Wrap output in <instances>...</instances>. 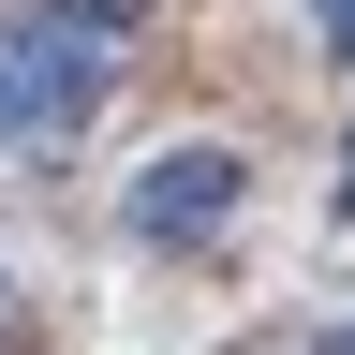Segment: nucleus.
Listing matches in <instances>:
<instances>
[{"instance_id":"1","label":"nucleus","mask_w":355,"mask_h":355,"mask_svg":"<svg viewBox=\"0 0 355 355\" xmlns=\"http://www.w3.org/2000/svg\"><path fill=\"white\" fill-rule=\"evenodd\" d=\"M104 44L119 30H89V15H15L0 30V133H74L89 104H104Z\"/></svg>"},{"instance_id":"2","label":"nucleus","mask_w":355,"mask_h":355,"mask_svg":"<svg viewBox=\"0 0 355 355\" xmlns=\"http://www.w3.org/2000/svg\"><path fill=\"white\" fill-rule=\"evenodd\" d=\"M222 207H237V148H163L133 178V237H207Z\"/></svg>"},{"instance_id":"3","label":"nucleus","mask_w":355,"mask_h":355,"mask_svg":"<svg viewBox=\"0 0 355 355\" xmlns=\"http://www.w3.org/2000/svg\"><path fill=\"white\" fill-rule=\"evenodd\" d=\"M326 44H355V0H326Z\"/></svg>"},{"instance_id":"4","label":"nucleus","mask_w":355,"mask_h":355,"mask_svg":"<svg viewBox=\"0 0 355 355\" xmlns=\"http://www.w3.org/2000/svg\"><path fill=\"white\" fill-rule=\"evenodd\" d=\"M326 355H355V326H340V340H326Z\"/></svg>"},{"instance_id":"5","label":"nucleus","mask_w":355,"mask_h":355,"mask_svg":"<svg viewBox=\"0 0 355 355\" xmlns=\"http://www.w3.org/2000/svg\"><path fill=\"white\" fill-rule=\"evenodd\" d=\"M340 207H355V178H340Z\"/></svg>"}]
</instances>
